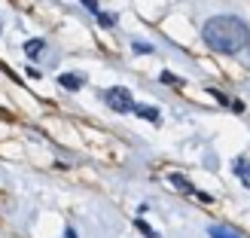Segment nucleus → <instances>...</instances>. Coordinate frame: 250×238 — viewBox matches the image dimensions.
Listing matches in <instances>:
<instances>
[{"label": "nucleus", "mask_w": 250, "mask_h": 238, "mask_svg": "<svg viewBox=\"0 0 250 238\" xmlns=\"http://www.w3.org/2000/svg\"><path fill=\"white\" fill-rule=\"evenodd\" d=\"M202 40L223 55H235L250 43V28L238 16H214L205 22L202 28Z\"/></svg>", "instance_id": "obj_1"}, {"label": "nucleus", "mask_w": 250, "mask_h": 238, "mask_svg": "<svg viewBox=\"0 0 250 238\" xmlns=\"http://www.w3.org/2000/svg\"><path fill=\"white\" fill-rule=\"evenodd\" d=\"M104 101L116 110V113H131L134 110V98L128 89H122V86H113V89H107L104 92Z\"/></svg>", "instance_id": "obj_2"}, {"label": "nucleus", "mask_w": 250, "mask_h": 238, "mask_svg": "<svg viewBox=\"0 0 250 238\" xmlns=\"http://www.w3.org/2000/svg\"><path fill=\"white\" fill-rule=\"evenodd\" d=\"M171 183L177 186L180 193H186V195H195V198H202V202H210V195H202V193H195V186L186 180V177H180V174H171Z\"/></svg>", "instance_id": "obj_3"}, {"label": "nucleus", "mask_w": 250, "mask_h": 238, "mask_svg": "<svg viewBox=\"0 0 250 238\" xmlns=\"http://www.w3.org/2000/svg\"><path fill=\"white\" fill-rule=\"evenodd\" d=\"M58 83L64 86V89H70V92H77L80 86H83V77H77V73H61V77H58Z\"/></svg>", "instance_id": "obj_4"}, {"label": "nucleus", "mask_w": 250, "mask_h": 238, "mask_svg": "<svg viewBox=\"0 0 250 238\" xmlns=\"http://www.w3.org/2000/svg\"><path fill=\"white\" fill-rule=\"evenodd\" d=\"M235 174H238L241 183L250 190V162H247V159H238V162H235Z\"/></svg>", "instance_id": "obj_5"}, {"label": "nucleus", "mask_w": 250, "mask_h": 238, "mask_svg": "<svg viewBox=\"0 0 250 238\" xmlns=\"http://www.w3.org/2000/svg\"><path fill=\"white\" fill-rule=\"evenodd\" d=\"M43 49H46V43H43V40H28V43H24V52H28L31 58H37V55L43 52Z\"/></svg>", "instance_id": "obj_6"}, {"label": "nucleus", "mask_w": 250, "mask_h": 238, "mask_svg": "<svg viewBox=\"0 0 250 238\" xmlns=\"http://www.w3.org/2000/svg\"><path fill=\"white\" fill-rule=\"evenodd\" d=\"M134 113H141V116L149 119V122H159V110H153V107H141V104H134Z\"/></svg>", "instance_id": "obj_7"}, {"label": "nucleus", "mask_w": 250, "mask_h": 238, "mask_svg": "<svg viewBox=\"0 0 250 238\" xmlns=\"http://www.w3.org/2000/svg\"><path fill=\"white\" fill-rule=\"evenodd\" d=\"M210 238H241L235 229H226V226H214L210 229Z\"/></svg>", "instance_id": "obj_8"}, {"label": "nucleus", "mask_w": 250, "mask_h": 238, "mask_svg": "<svg viewBox=\"0 0 250 238\" xmlns=\"http://www.w3.org/2000/svg\"><path fill=\"white\" fill-rule=\"evenodd\" d=\"M137 229H141V232H144L146 238H159V232H153V229H149V226H146L144 220H137Z\"/></svg>", "instance_id": "obj_9"}, {"label": "nucleus", "mask_w": 250, "mask_h": 238, "mask_svg": "<svg viewBox=\"0 0 250 238\" xmlns=\"http://www.w3.org/2000/svg\"><path fill=\"white\" fill-rule=\"evenodd\" d=\"M98 22H101L104 28H113V16H104V12H98Z\"/></svg>", "instance_id": "obj_10"}, {"label": "nucleus", "mask_w": 250, "mask_h": 238, "mask_svg": "<svg viewBox=\"0 0 250 238\" xmlns=\"http://www.w3.org/2000/svg\"><path fill=\"white\" fill-rule=\"evenodd\" d=\"M162 83H168V86H174V83H177V77H174V73H168V70H165V73H162Z\"/></svg>", "instance_id": "obj_11"}, {"label": "nucleus", "mask_w": 250, "mask_h": 238, "mask_svg": "<svg viewBox=\"0 0 250 238\" xmlns=\"http://www.w3.org/2000/svg\"><path fill=\"white\" fill-rule=\"evenodd\" d=\"M83 3H85V6H89V9L95 12V16H98V12H101V9H98V0H83Z\"/></svg>", "instance_id": "obj_12"}, {"label": "nucleus", "mask_w": 250, "mask_h": 238, "mask_svg": "<svg viewBox=\"0 0 250 238\" xmlns=\"http://www.w3.org/2000/svg\"><path fill=\"white\" fill-rule=\"evenodd\" d=\"M64 238H77V232H73V229H67V232H64Z\"/></svg>", "instance_id": "obj_13"}]
</instances>
